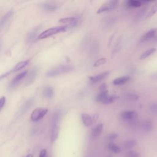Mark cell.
<instances>
[{
  "label": "cell",
  "instance_id": "obj_1",
  "mask_svg": "<svg viewBox=\"0 0 157 157\" xmlns=\"http://www.w3.org/2000/svg\"><path fill=\"white\" fill-rule=\"evenodd\" d=\"M61 118V112L59 110L55 111L52 116V132H51V141L52 142H54L58 137L59 127V122Z\"/></svg>",
  "mask_w": 157,
  "mask_h": 157
},
{
  "label": "cell",
  "instance_id": "obj_2",
  "mask_svg": "<svg viewBox=\"0 0 157 157\" xmlns=\"http://www.w3.org/2000/svg\"><path fill=\"white\" fill-rule=\"evenodd\" d=\"M67 28H68V26L67 25H64V26H56V27H53V28L47 29L45 31H43L42 33H40L37 39H45L47 37H48L51 36L56 34L58 33L64 32L67 29Z\"/></svg>",
  "mask_w": 157,
  "mask_h": 157
},
{
  "label": "cell",
  "instance_id": "obj_3",
  "mask_svg": "<svg viewBox=\"0 0 157 157\" xmlns=\"http://www.w3.org/2000/svg\"><path fill=\"white\" fill-rule=\"evenodd\" d=\"M73 69V67L69 65H61L59 66L56 67H55L53 69H52L51 70L48 71L47 74L46 75L47 77H55L64 73H67L69 72L70 71H71Z\"/></svg>",
  "mask_w": 157,
  "mask_h": 157
},
{
  "label": "cell",
  "instance_id": "obj_4",
  "mask_svg": "<svg viewBox=\"0 0 157 157\" xmlns=\"http://www.w3.org/2000/svg\"><path fill=\"white\" fill-rule=\"evenodd\" d=\"M48 112V109L47 108L38 107L34 109L31 115V119L33 121H37L41 120Z\"/></svg>",
  "mask_w": 157,
  "mask_h": 157
},
{
  "label": "cell",
  "instance_id": "obj_5",
  "mask_svg": "<svg viewBox=\"0 0 157 157\" xmlns=\"http://www.w3.org/2000/svg\"><path fill=\"white\" fill-rule=\"evenodd\" d=\"M117 1H109L107 2L104 3L102 6H101L98 10L97 13H101L105 11H108L112 9H113L117 5Z\"/></svg>",
  "mask_w": 157,
  "mask_h": 157
},
{
  "label": "cell",
  "instance_id": "obj_6",
  "mask_svg": "<svg viewBox=\"0 0 157 157\" xmlns=\"http://www.w3.org/2000/svg\"><path fill=\"white\" fill-rule=\"evenodd\" d=\"M33 102H34V99L33 98L28 99L21 106V107L20 108V109L18 110V112L17 113V115L18 117H21V116L23 115L31 108V107L32 106Z\"/></svg>",
  "mask_w": 157,
  "mask_h": 157
},
{
  "label": "cell",
  "instance_id": "obj_7",
  "mask_svg": "<svg viewBox=\"0 0 157 157\" xmlns=\"http://www.w3.org/2000/svg\"><path fill=\"white\" fill-rule=\"evenodd\" d=\"M27 75V71H24L19 74H18L16 77H15L13 80L10 82L9 83V88H15L20 83V82L25 77V76Z\"/></svg>",
  "mask_w": 157,
  "mask_h": 157
},
{
  "label": "cell",
  "instance_id": "obj_8",
  "mask_svg": "<svg viewBox=\"0 0 157 157\" xmlns=\"http://www.w3.org/2000/svg\"><path fill=\"white\" fill-rule=\"evenodd\" d=\"M157 33V28H153L148 31L145 34L143 35L140 39V42H145L152 39L154 36Z\"/></svg>",
  "mask_w": 157,
  "mask_h": 157
},
{
  "label": "cell",
  "instance_id": "obj_9",
  "mask_svg": "<svg viewBox=\"0 0 157 157\" xmlns=\"http://www.w3.org/2000/svg\"><path fill=\"white\" fill-rule=\"evenodd\" d=\"M120 116L124 120H132L137 117V113L133 110H127L123 112Z\"/></svg>",
  "mask_w": 157,
  "mask_h": 157
},
{
  "label": "cell",
  "instance_id": "obj_10",
  "mask_svg": "<svg viewBox=\"0 0 157 157\" xmlns=\"http://www.w3.org/2000/svg\"><path fill=\"white\" fill-rule=\"evenodd\" d=\"M13 11L10 10L3 15V17L0 19V31L4 28V26L7 24L9 21L10 20L13 15Z\"/></svg>",
  "mask_w": 157,
  "mask_h": 157
},
{
  "label": "cell",
  "instance_id": "obj_11",
  "mask_svg": "<svg viewBox=\"0 0 157 157\" xmlns=\"http://www.w3.org/2000/svg\"><path fill=\"white\" fill-rule=\"evenodd\" d=\"M109 72L108 71H105V72H103L102 73H100L94 76H91L89 77L90 81L91 83H95L97 82H99L102 80H104V78H105L108 75H109Z\"/></svg>",
  "mask_w": 157,
  "mask_h": 157
},
{
  "label": "cell",
  "instance_id": "obj_12",
  "mask_svg": "<svg viewBox=\"0 0 157 157\" xmlns=\"http://www.w3.org/2000/svg\"><path fill=\"white\" fill-rule=\"evenodd\" d=\"M39 29H37V28H35V29H33L31 31H30L27 36L28 42L31 43V42H34L35 40L36 39H37V37L39 35Z\"/></svg>",
  "mask_w": 157,
  "mask_h": 157
},
{
  "label": "cell",
  "instance_id": "obj_13",
  "mask_svg": "<svg viewBox=\"0 0 157 157\" xmlns=\"http://www.w3.org/2000/svg\"><path fill=\"white\" fill-rule=\"evenodd\" d=\"M37 71H38V70L36 67L33 68L31 69V71H30L29 74H28V76L27 78V80H26V85L31 84L34 81V80L36 79V76L37 75Z\"/></svg>",
  "mask_w": 157,
  "mask_h": 157
},
{
  "label": "cell",
  "instance_id": "obj_14",
  "mask_svg": "<svg viewBox=\"0 0 157 157\" xmlns=\"http://www.w3.org/2000/svg\"><path fill=\"white\" fill-rule=\"evenodd\" d=\"M130 77L129 76H122L117 77L113 80V84L114 85H124L128 82Z\"/></svg>",
  "mask_w": 157,
  "mask_h": 157
},
{
  "label": "cell",
  "instance_id": "obj_15",
  "mask_svg": "<svg viewBox=\"0 0 157 157\" xmlns=\"http://www.w3.org/2000/svg\"><path fill=\"white\" fill-rule=\"evenodd\" d=\"M81 117H82V122L85 126H90L93 124V118L90 115L84 113L82 114Z\"/></svg>",
  "mask_w": 157,
  "mask_h": 157
},
{
  "label": "cell",
  "instance_id": "obj_16",
  "mask_svg": "<svg viewBox=\"0 0 157 157\" xmlns=\"http://www.w3.org/2000/svg\"><path fill=\"white\" fill-rule=\"evenodd\" d=\"M103 129V124L102 123H99L97 124L93 129L91 132V137L93 138L98 137L102 132Z\"/></svg>",
  "mask_w": 157,
  "mask_h": 157
},
{
  "label": "cell",
  "instance_id": "obj_17",
  "mask_svg": "<svg viewBox=\"0 0 157 157\" xmlns=\"http://www.w3.org/2000/svg\"><path fill=\"white\" fill-rule=\"evenodd\" d=\"M29 63V60H26V61H21L18 63L15 67L10 71V73L11 72H17L20 70H21L23 68H25L26 66H28V64Z\"/></svg>",
  "mask_w": 157,
  "mask_h": 157
},
{
  "label": "cell",
  "instance_id": "obj_18",
  "mask_svg": "<svg viewBox=\"0 0 157 157\" xmlns=\"http://www.w3.org/2000/svg\"><path fill=\"white\" fill-rule=\"evenodd\" d=\"M137 144V141L136 139H129L126 140L123 144V147L125 150H129L132 148H133L134 146H136Z\"/></svg>",
  "mask_w": 157,
  "mask_h": 157
},
{
  "label": "cell",
  "instance_id": "obj_19",
  "mask_svg": "<svg viewBox=\"0 0 157 157\" xmlns=\"http://www.w3.org/2000/svg\"><path fill=\"white\" fill-rule=\"evenodd\" d=\"M142 128L143 129L144 131L146 132H148L150 131H151L152 128H153V124L150 121H145L142 125Z\"/></svg>",
  "mask_w": 157,
  "mask_h": 157
},
{
  "label": "cell",
  "instance_id": "obj_20",
  "mask_svg": "<svg viewBox=\"0 0 157 157\" xmlns=\"http://www.w3.org/2000/svg\"><path fill=\"white\" fill-rule=\"evenodd\" d=\"M108 148L111 151H112L114 153H119L121 152V148L119 147L117 144L113 143V142H110L108 144Z\"/></svg>",
  "mask_w": 157,
  "mask_h": 157
},
{
  "label": "cell",
  "instance_id": "obj_21",
  "mask_svg": "<svg viewBox=\"0 0 157 157\" xmlns=\"http://www.w3.org/2000/svg\"><path fill=\"white\" fill-rule=\"evenodd\" d=\"M156 51V49L155 48H151L150 49L147 50V51L144 52L139 57L140 59H146L147 58H148V56H150V55H151L152 54H153Z\"/></svg>",
  "mask_w": 157,
  "mask_h": 157
},
{
  "label": "cell",
  "instance_id": "obj_22",
  "mask_svg": "<svg viewBox=\"0 0 157 157\" xmlns=\"http://www.w3.org/2000/svg\"><path fill=\"white\" fill-rule=\"evenodd\" d=\"M43 94L45 98H47L48 99H51L53 96V94H54L53 90L52 88L49 87V86L45 88L43 91Z\"/></svg>",
  "mask_w": 157,
  "mask_h": 157
},
{
  "label": "cell",
  "instance_id": "obj_23",
  "mask_svg": "<svg viewBox=\"0 0 157 157\" xmlns=\"http://www.w3.org/2000/svg\"><path fill=\"white\" fill-rule=\"evenodd\" d=\"M108 91H102L100 93H99L96 97V101L99 102H103L105 99L108 96Z\"/></svg>",
  "mask_w": 157,
  "mask_h": 157
},
{
  "label": "cell",
  "instance_id": "obj_24",
  "mask_svg": "<svg viewBox=\"0 0 157 157\" xmlns=\"http://www.w3.org/2000/svg\"><path fill=\"white\" fill-rule=\"evenodd\" d=\"M142 4V1L130 0L127 2V5L131 7H139Z\"/></svg>",
  "mask_w": 157,
  "mask_h": 157
},
{
  "label": "cell",
  "instance_id": "obj_25",
  "mask_svg": "<svg viewBox=\"0 0 157 157\" xmlns=\"http://www.w3.org/2000/svg\"><path fill=\"white\" fill-rule=\"evenodd\" d=\"M117 98H118L117 96L114 95V94L108 95L107 97L105 99V100L104 101V102L102 103L103 104H105L112 103V102H113L117 99Z\"/></svg>",
  "mask_w": 157,
  "mask_h": 157
},
{
  "label": "cell",
  "instance_id": "obj_26",
  "mask_svg": "<svg viewBox=\"0 0 157 157\" xmlns=\"http://www.w3.org/2000/svg\"><path fill=\"white\" fill-rule=\"evenodd\" d=\"M77 18L75 17H65V18H63L59 20V23H68V24H71L72 22L75 21V20H77Z\"/></svg>",
  "mask_w": 157,
  "mask_h": 157
},
{
  "label": "cell",
  "instance_id": "obj_27",
  "mask_svg": "<svg viewBox=\"0 0 157 157\" xmlns=\"http://www.w3.org/2000/svg\"><path fill=\"white\" fill-rule=\"evenodd\" d=\"M42 8L47 11H54L56 9L57 7L55 5L50 4H44L41 6Z\"/></svg>",
  "mask_w": 157,
  "mask_h": 157
},
{
  "label": "cell",
  "instance_id": "obj_28",
  "mask_svg": "<svg viewBox=\"0 0 157 157\" xmlns=\"http://www.w3.org/2000/svg\"><path fill=\"white\" fill-rule=\"evenodd\" d=\"M126 98L129 101H136L139 99V96L134 93H128L126 95Z\"/></svg>",
  "mask_w": 157,
  "mask_h": 157
},
{
  "label": "cell",
  "instance_id": "obj_29",
  "mask_svg": "<svg viewBox=\"0 0 157 157\" xmlns=\"http://www.w3.org/2000/svg\"><path fill=\"white\" fill-rule=\"evenodd\" d=\"M125 157H140V156L137 151L134 150H129L126 153Z\"/></svg>",
  "mask_w": 157,
  "mask_h": 157
},
{
  "label": "cell",
  "instance_id": "obj_30",
  "mask_svg": "<svg viewBox=\"0 0 157 157\" xmlns=\"http://www.w3.org/2000/svg\"><path fill=\"white\" fill-rule=\"evenodd\" d=\"M105 62H106V58H99L94 63V67H98L102 64H104Z\"/></svg>",
  "mask_w": 157,
  "mask_h": 157
},
{
  "label": "cell",
  "instance_id": "obj_31",
  "mask_svg": "<svg viewBox=\"0 0 157 157\" xmlns=\"http://www.w3.org/2000/svg\"><path fill=\"white\" fill-rule=\"evenodd\" d=\"M156 12H157V1L155 3V4H154V5L153 6V7H151V10H150L149 13H148L147 17H149L152 16V15H154Z\"/></svg>",
  "mask_w": 157,
  "mask_h": 157
},
{
  "label": "cell",
  "instance_id": "obj_32",
  "mask_svg": "<svg viewBox=\"0 0 157 157\" xmlns=\"http://www.w3.org/2000/svg\"><path fill=\"white\" fill-rule=\"evenodd\" d=\"M117 137H118V134L117 133L113 132V133L109 134V136L107 137V139L110 141H112V140H114L115 139H116L117 138Z\"/></svg>",
  "mask_w": 157,
  "mask_h": 157
},
{
  "label": "cell",
  "instance_id": "obj_33",
  "mask_svg": "<svg viewBox=\"0 0 157 157\" xmlns=\"http://www.w3.org/2000/svg\"><path fill=\"white\" fill-rule=\"evenodd\" d=\"M6 103V98L5 96H2L0 98V111L2 110Z\"/></svg>",
  "mask_w": 157,
  "mask_h": 157
},
{
  "label": "cell",
  "instance_id": "obj_34",
  "mask_svg": "<svg viewBox=\"0 0 157 157\" xmlns=\"http://www.w3.org/2000/svg\"><path fill=\"white\" fill-rule=\"evenodd\" d=\"M150 109L152 112L157 113V104H153L150 105Z\"/></svg>",
  "mask_w": 157,
  "mask_h": 157
},
{
  "label": "cell",
  "instance_id": "obj_35",
  "mask_svg": "<svg viewBox=\"0 0 157 157\" xmlns=\"http://www.w3.org/2000/svg\"><path fill=\"white\" fill-rule=\"evenodd\" d=\"M107 85L106 83H102L99 86V90H100L101 92L107 91Z\"/></svg>",
  "mask_w": 157,
  "mask_h": 157
},
{
  "label": "cell",
  "instance_id": "obj_36",
  "mask_svg": "<svg viewBox=\"0 0 157 157\" xmlns=\"http://www.w3.org/2000/svg\"><path fill=\"white\" fill-rule=\"evenodd\" d=\"M39 157H47V150L45 149H43L41 150L39 154Z\"/></svg>",
  "mask_w": 157,
  "mask_h": 157
},
{
  "label": "cell",
  "instance_id": "obj_37",
  "mask_svg": "<svg viewBox=\"0 0 157 157\" xmlns=\"http://www.w3.org/2000/svg\"><path fill=\"white\" fill-rule=\"evenodd\" d=\"M153 41H157V33L154 36V37L151 39Z\"/></svg>",
  "mask_w": 157,
  "mask_h": 157
},
{
  "label": "cell",
  "instance_id": "obj_38",
  "mask_svg": "<svg viewBox=\"0 0 157 157\" xmlns=\"http://www.w3.org/2000/svg\"><path fill=\"white\" fill-rule=\"evenodd\" d=\"M98 114H95V115H94V118H93V120H94V121H96L97 119H98Z\"/></svg>",
  "mask_w": 157,
  "mask_h": 157
},
{
  "label": "cell",
  "instance_id": "obj_39",
  "mask_svg": "<svg viewBox=\"0 0 157 157\" xmlns=\"http://www.w3.org/2000/svg\"><path fill=\"white\" fill-rule=\"evenodd\" d=\"M26 157H33V155H32L29 154V155H28L26 156Z\"/></svg>",
  "mask_w": 157,
  "mask_h": 157
},
{
  "label": "cell",
  "instance_id": "obj_40",
  "mask_svg": "<svg viewBox=\"0 0 157 157\" xmlns=\"http://www.w3.org/2000/svg\"><path fill=\"white\" fill-rule=\"evenodd\" d=\"M0 50H1V42H0Z\"/></svg>",
  "mask_w": 157,
  "mask_h": 157
},
{
  "label": "cell",
  "instance_id": "obj_41",
  "mask_svg": "<svg viewBox=\"0 0 157 157\" xmlns=\"http://www.w3.org/2000/svg\"><path fill=\"white\" fill-rule=\"evenodd\" d=\"M107 157H112V156H107Z\"/></svg>",
  "mask_w": 157,
  "mask_h": 157
}]
</instances>
